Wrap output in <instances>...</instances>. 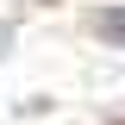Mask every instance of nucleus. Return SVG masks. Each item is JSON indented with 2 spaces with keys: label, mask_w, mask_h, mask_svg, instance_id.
Returning <instances> with one entry per match:
<instances>
[{
  "label": "nucleus",
  "mask_w": 125,
  "mask_h": 125,
  "mask_svg": "<svg viewBox=\"0 0 125 125\" xmlns=\"http://www.w3.org/2000/svg\"><path fill=\"white\" fill-rule=\"evenodd\" d=\"M100 31H106L113 44H125V6H106L100 13Z\"/></svg>",
  "instance_id": "f257e3e1"
}]
</instances>
